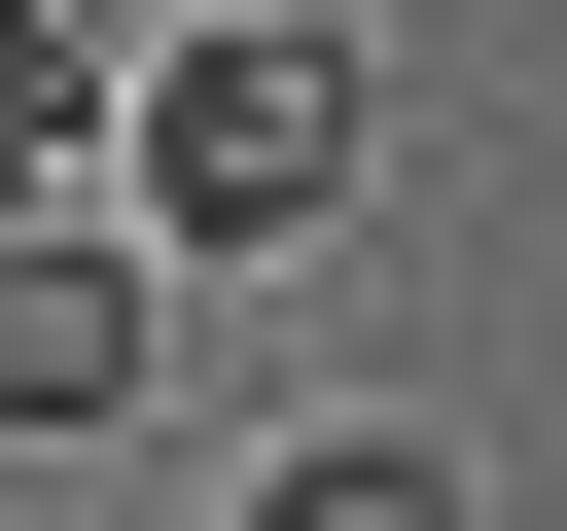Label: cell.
Returning a JSON list of instances; mask_svg holds the SVG:
<instances>
[{
  "instance_id": "obj_1",
  "label": "cell",
  "mask_w": 567,
  "mask_h": 531,
  "mask_svg": "<svg viewBox=\"0 0 567 531\" xmlns=\"http://www.w3.org/2000/svg\"><path fill=\"white\" fill-rule=\"evenodd\" d=\"M354 142H390V106H354V35H319V0H177V35L106 71L142 248H319V212H354Z\"/></svg>"
},
{
  "instance_id": "obj_3",
  "label": "cell",
  "mask_w": 567,
  "mask_h": 531,
  "mask_svg": "<svg viewBox=\"0 0 567 531\" xmlns=\"http://www.w3.org/2000/svg\"><path fill=\"white\" fill-rule=\"evenodd\" d=\"M106 35H142V0H0V212H35L71 142H106Z\"/></svg>"
},
{
  "instance_id": "obj_2",
  "label": "cell",
  "mask_w": 567,
  "mask_h": 531,
  "mask_svg": "<svg viewBox=\"0 0 567 531\" xmlns=\"http://www.w3.org/2000/svg\"><path fill=\"white\" fill-rule=\"evenodd\" d=\"M142 389H177V283L71 248V177H35L0 212V460H142Z\"/></svg>"
}]
</instances>
